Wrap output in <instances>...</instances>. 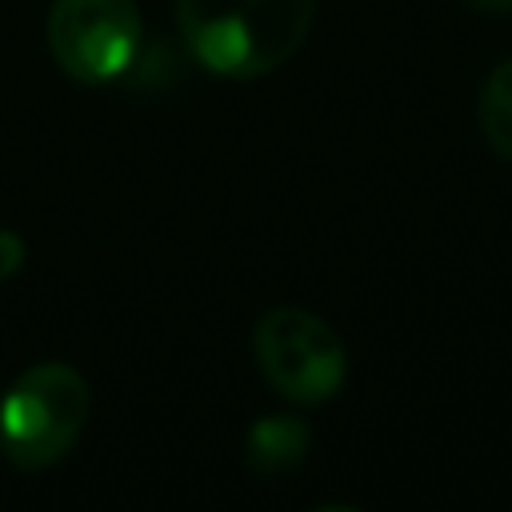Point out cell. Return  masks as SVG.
<instances>
[{"label":"cell","instance_id":"cell-1","mask_svg":"<svg viewBox=\"0 0 512 512\" xmlns=\"http://www.w3.org/2000/svg\"><path fill=\"white\" fill-rule=\"evenodd\" d=\"M316 0H176V28L196 64L224 80H260L308 40Z\"/></svg>","mask_w":512,"mask_h":512},{"label":"cell","instance_id":"cell-2","mask_svg":"<svg viewBox=\"0 0 512 512\" xmlns=\"http://www.w3.org/2000/svg\"><path fill=\"white\" fill-rule=\"evenodd\" d=\"M88 380L60 360L24 368L0 396V452L24 472L52 468L72 452L88 420Z\"/></svg>","mask_w":512,"mask_h":512},{"label":"cell","instance_id":"cell-3","mask_svg":"<svg viewBox=\"0 0 512 512\" xmlns=\"http://www.w3.org/2000/svg\"><path fill=\"white\" fill-rule=\"evenodd\" d=\"M252 352L264 380L292 404H328L348 376V352L336 328L292 304L268 308L256 320Z\"/></svg>","mask_w":512,"mask_h":512},{"label":"cell","instance_id":"cell-4","mask_svg":"<svg viewBox=\"0 0 512 512\" xmlns=\"http://www.w3.org/2000/svg\"><path fill=\"white\" fill-rule=\"evenodd\" d=\"M44 40L64 76L80 84H108L136 64L144 24L132 0H56Z\"/></svg>","mask_w":512,"mask_h":512},{"label":"cell","instance_id":"cell-5","mask_svg":"<svg viewBox=\"0 0 512 512\" xmlns=\"http://www.w3.org/2000/svg\"><path fill=\"white\" fill-rule=\"evenodd\" d=\"M308 444H312V432L300 416L292 412H272V416H260L248 436H244V464L248 472L264 476V480H276V476H288L304 464L308 456Z\"/></svg>","mask_w":512,"mask_h":512},{"label":"cell","instance_id":"cell-6","mask_svg":"<svg viewBox=\"0 0 512 512\" xmlns=\"http://www.w3.org/2000/svg\"><path fill=\"white\" fill-rule=\"evenodd\" d=\"M480 132L488 148L512 164V60H504L480 88Z\"/></svg>","mask_w":512,"mask_h":512},{"label":"cell","instance_id":"cell-7","mask_svg":"<svg viewBox=\"0 0 512 512\" xmlns=\"http://www.w3.org/2000/svg\"><path fill=\"white\" fill-rule=\"evenodd\" d=\"M24 268V240L8 228H0V284L12 280Z\"/></svg>","mask_w":512,"mask_h":512},{"label":"cell","instance_id":"cell-8","mask_svg":"<svg viewBox=\"0 0 512 512\" xmlns=\"http://www.w3.org/2000/svg\"><path fill=\"white\" fill-rule=\"evenodd\" d=\"M476 12H512V0H464Z\"/></svg>","mask_w":512,"mask_h":512}]
</instances>
